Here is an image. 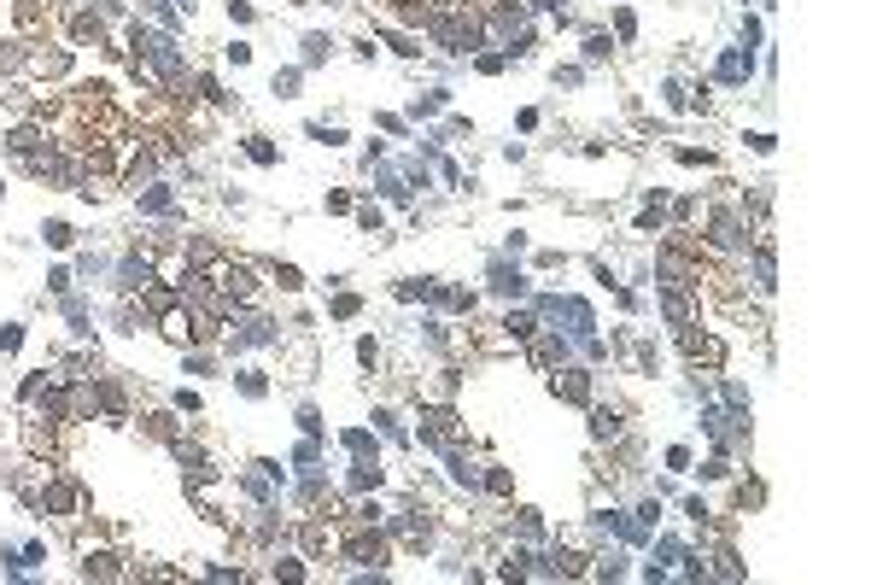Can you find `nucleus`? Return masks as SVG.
Masks as SVG:
<instances>
[{"label":"nucleus","mask_w":877,"mask_h":585,"mask_svg":"<svg viewBox=\"0 0 877 585\" xmlns=\"http://www.w3.org/2000/svg\"><path fill=\"white\" fill-rule=\"evenodd\" d=\"M714 246H725V252L743 246V223L731 217V211H720V217H714Z\"/></svg>","instance_id":"f257e3e1"},{"label":"nucleus","mask_w":877,"mask_h":585,"mask_svg":"<svg viewBox=\"0 0 877 585\" xmlns=\"http://www.w3.org/2000/svg\"><path fill=\"white\" fill-rule=\"evenodd\" d=\"M556 393H568V398H585V375H579V369H568V381L556 375Z\"/></svg>","instance_id":"f03ea898"},{"label":"nucleus","mask_w":877,"mask_h":585,"mask_svg":"<svg viewBox=\"0 0 877 585\" xmlns=\"http://www.w3.org/2000/svg\"><path fill=\"white\" fill-rule=\"evenodd\" d=\"M591 433H597V439H615V433H620V421L608 416V410H597V421H591Z\"/></svg>","instance_id":"7ed1b4c3"}]
</instances>
